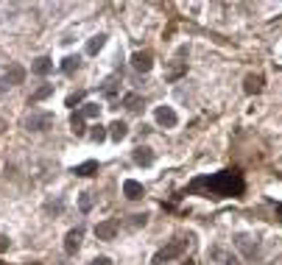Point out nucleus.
<instances>
[{
    "instance_id": "nucleus-1",
    "label": "nucleus",
    "mask_w": 282,
    "mask_h": 265,
    "mask_svg": "<svg viewBox=\"0 0 282 265\" xmlns=\"http://www.w3.org/2000/svg\"><path fill=\"white\" fill-rule=\"evenodd\" d=\"M190 196H201V199H240L246 193V179L237 167H229V170H221V173H210V176H199L193 179L187 190Z\"/></svg>"
},
{
    "instance_id": "nucleus-2",
    "label": "nucleus",
    "mask_w": 282,
    "mask_h": 265,
    "mask_svg": "<svg viewBox=\"0 0 282 265\" xmlns=\"http://www.w3.org/2000/svg\"><path fill=\"white\" fill-rule=\"evenodd\" d=\"M184 248H187V240H170L165 248H159L157 254H154V265H165L170 260H176V257L184 254Z\"/></svg>"
},
{
    "instance_id": "nucleus-3",
    "label": "nucleus",
    "mask_w": 282,
    "mask_h": 265,
    "mask_svg": "<svg viewBox=\"0 0 282 265\" xmlns=\"http://www.w3.org/2000/svg\"><path fill=\"white\" fill-rule=\"evenodd\" d=\"M48 126H53V115L50 112H31L25 117V129L28 132H45Z\"/></svg>"
},
{
    "instance_id": "nucleus-4",
    "label": "nucleus",
    "mask_w": 282,
    "mask_h": 265,
    "mask_svg": "<svg viewBox=\"0 0 282 265\" xmlns=\"http://www.w3.org/2000/svg\"><path fill=\"white\" fill-rule=\"evenodd\" d=\"M154 120H157L162 129H176L179 117H176L173 106H157V109H154Z\"/></svg>"
},
{
    "instance_id": "nucleus-5",
    "label": "nucleus",
    "mask_w": 282,
    "mask_h": 265,
    "mask_svg": "<svg viewBox=\"0 0 282 265\" xmlns=\"http://www.w3.org/2000/svg\"><path fill=\"white\" fill-rule=\"evenodd\" d=\"M132 67H134L137 73H148V70L154 67V56H151V50H137V53L132 56Z\"/></svg>"
},
{
    "instance_id": "nucleus-6",
    "label": "nucleus",
    "mask_w": 282,
    "mask_h": 265,
    "mask_svg": "<svg viewBox=\"0 0 282 265\" xmlns=\"http://www.w3.org/2000/svg\"><path fill=\"white\" fill-rule=\"evenodd\" d=\"M132 159H134L140 167H151V165H154V159H157V154H154L148 145H137L134 154H132Z\"/></svg>"
},
{
    "instance_id": "nucleus-7",
    "label": "nucleus",
    "mask_w": 282,
    "mask_h": 265,
    "mask_svg": "<svg viewBox=\"0 0 282 265\" xmlns=\"http://www.w3.org/2000/svg\"><path fill=\"white\" fill-rule=\"evenodd\" d=\"M31 73H34V76H50V73H53V59H50V56H36L34 62H31Z\"/></svg>"
},
{
    "instance_id": "nucleus-8",
    "label": "nucleus",
    "mask_w": 282,
    "mask_h": 265,
    "mask_svg": "<svg viewBox=\"0 0 282 265\" xmlns=\"http://www.w3.org/2000/svg\"><path fill=\"white\" fill-rule=\"evenodd\" d=\"M95 237H98V240H115V237H117V221L95 223Z\"/></svg>"
},
{
    "instance_id": "nucleus-9",
    "label": "nucleus",
    "mask_w": 282,
    "mask_h": 265,
    "mask_svg": "<svg viewBox=\"0 0 282 265\" xmlns=\"http://www.w3.org/2000/svg\"><path fill=\"white\" fill-rule=\"evenodd\" d=\"M123 196L132 201H140L143 196H146V187L140 184V182H134V179H126L123 182Z\"/></svg>"
},
{
    "instance_id": "nucleus-10",
    "label": "nucleus",
    "mask_w": 282,
    "mask_h": 265,
    "mask_svg": "<svg viewBox=\"0 0 282 265\" xmlns=\"http://www.w3.org/2000/svg\"><path fill=\"white\" fill-rule=\"evenodd\" d=\"M184 73H187V65H184V62H179V59H173V62L165 67V81H179Z\"/></svg>"
},
{
    "instance_id": "nucleus-11",
    "label": "nucleus",
    "mask_w": 282,
    "mask_h": 265,
    "mask_svg": "<svg viewBox=\"0 0 282 265\" xmlns=\"http://www.w3.org/2000/svg\"><path fill=\"white\" fill-rule=\"evenodd\" d=\"M79 248H81V229H70L65 234V251L67 254H76Z\"/></svg>"
},
{
    "instance_id": "nucleus-12",
    "label": "nucleus",
    "mask_w": 282,
    "mask_h": 265,
    "mask_svg": "<svg viewBox=\"0 0 282 265\" xmlns=\"http://www.w3.org/2000/svg\"><path fill=\"white\" fill-rule=\"evenodd\" d=\"M109 137H112L115 143H120V140H126V137H129V126H126L123 120H115V123H109Z\"/></svg>"
},
{
    "instance_id": "nucleus-13",
    "label": "nucleus",
    "mask_w": 282,
    "mask_h": 265,
    "mask_svg": "<svg viewBox=\"0 0 282 265\" xmlns=\"http://www.w3.org/2000/svg\"><path fill=\"white\" fill-rule=\"evenodd\" d=\"M70 173H76V176H92V173H98V162H95V159H87V162L76 165Z\"/></svg>"
},
{
    "instance_id": "nucleus-14",
    "label": "nucleus",
    "mask_w": 282,
    "mask_h": 265,
    "mask_svg": "<svg viewBox=\"0 0 282 265\" xmlns=\"http://www.w3.org/2000/svg\"><path fill=\"white\" fill-rule=\"evenodd\" d=\"M79 67H81L79 56H65V59H62V73H65V76H73Z\"/></svg>"
},
{
    "instance_id": "nucleus-15",
    "label": "nucleus",
    "mask_w": 282,
    "mask_h": 265,
    "mask_svg": "<svg viewBox=\"0 0 282 265\" xmlns=\"http://www.w3.org/2000/svg\"><path fill=\"white\" fill-rule=\"evenodd\" d=\"M103 42H106V33H95V36H90V39H87V53L95 56L103 48Z\"/></svg>"
},
{
    "instance_id": "nucleus-16",
    "label": "nucleus",
    "mask_w": 282,
    "mask_h": 265,
    "mask_svg": "<svg viewBox=\"0 0 282 265\" xmlns=\"http://www.w3.org/2000/svg\"><path fill=\"white\" fill-rule=\"evenodd\" d=\"M23 78H25V70L20 65H12V67H9V73H6L9 87H12V84H23Z\"/></svg>"
},
{
    "instance_id": "nucleus-17",
    "label": "nucleus",
    "mask_w": 282,
    "mask_h": 265,
    "mask_svg": "<svg viewBox=\"0 0 282 265\" xmlns=\"http://www.w3.org/2000/svg\"><path fill=\"white\" fill-rule=\"evenodd\" d=\"M70 129H73L76 137H81V134L87 132V129H84V115H81V112H73V115H70Z\"/></svg>"
},
{
    "instance_id": "nucleus-18",
    "label": "nucleus",
    "mask_w": 282,
    "mask_h": 265,
    "mask_svg": "<svg viewBox=\"0 0 282 265\" xmlns=\"http://www.w3.org/2000/svg\"><path fill=\"white\" fill-rule=\"evenodd\" d=\"M123 106L129 112H140V109H143V98H140L137 92H129V95L123 98Z\"/></svg>"
},
{
    "instance_id": "nucleus-19",
    "label": "nucleus",
    "mask_w": 282,
    "mask_h": 265,
    "mask_svg": "<svg viewBox=\"0 0 282 265\" xmlns=\"http://www.w3.org/2000/svg\"><path fill=\"white\" fill-rule=\"evenodd\" d=\"M50 95H53V84H45V87H39V89L34 92V95L28 98V103H39V100L50 98Z\"/></svg>"
},
{
    "instance_id": "nucleus-20",
    "label": "nucleus",
    "mask_w": 282,
    "mask_h": 265,
    "mask_svg": "<svg viewBox=\"0 0 282 265\" xmlns=\"http://www.w3.org/2000/svg\"><path fill=\"white\" fill-rule=\"evenodd\" d=\"M243 89H246L249 95L260 92V89H263V76H246V87Z\"/></svg>"
},
{
    "instance_id": "nucleus-21",
    "label": "nucleus",
    "mask_w": 282,
    "mask_h": 265,
    "mask_svg": "<svg viewBox=\"0 0 282 265\" xmlns=\"http://www.w3.org/2000/svg\"><path fill=\"white\" fill-rule=\"evenodd\" d=\"M235 246L240 248V251H246V254H254V248H257V243H254V246L249 243L246 234H237V237H235Z\"/></svg>"
},
{
    "instance_id": "nucleus-22",
    "label": "nucleus",
    "mask_w": 282,
    "mask_h": 265,
    "mask_svg": "<svg viewBox=\"0 0 282 265\" xmlns=\"http://www.w3.org/2000/svg\"><path fill=\"white\" fill-rule=\"evenodd\" d=\"M81 115H84V120H87V117H98V115H101V106H98V103H84V109H81Z\"/></svg>"
},
{
    "instance_id": "nucleus-23",
    "label": "nucleus",
    "mask_w": 282,
    "mask_h": 265,
    "mask_svg": "<svg viewBox=\"0 0 282 265\" xmlns=\"http://www.w3.org/2000/svg\"><path fill=\"white\" fill-rule=\"evenodd\" d=\"M101 92L106 95V98H115V95H117V81H115V78H109V81L101 87Z\"/></svg>"
},
{
    "instance_id": "nucleus-24",
    "label": "nucleus",
    "mask_w": 282,
    "mask_h": 265,
    "mask_svg": "<svg viewBox=\"0 0 282 265\" xmlns=\"http://www.w3.org/2000/svg\"><path fill=\"white\" fill-rule=\"evenodd\" d=\"M79 207H81V212H92V196H90V193H81Z\"/></svg>"
},
{
    "instance_id": "nucleus-25",
    "label": "nucleus",
    "mask_w": 282,
    "mask_h": 265,
    "mask_svg": "<svg viewBox=\"0 0 282 265\" xmlns=\"http://www.w3.org/2000/svg\"><path fill=\"white\" fill-rule=\"evenodd\" d=\"M106 137H109V132H106L103 126H92V140H95V143H103Z\"/></svg>"
},
{
    "instance_id": "nucleus-26",
    "label": "nucleus",
    "mask_w": 282,
    "mask_h": 265,
    "mask_svg": "<svg viewBox=\"0 0 282 265\" xmlns=\"http://www.w3.org/2000/svg\"><path fill=\"white\" fill-rule=\"evenodd\" d=\"M81 100H84V89L70 92V95H67V106H70V109H76V103H81Z\"/></svg>"
},
{
    "instance_id": "nucleus-27",
    "label": "nucleus",
    "mask_w": 282,
    "mask_h": 265,
    "mask_svg": "<svg viewBox=\"0 0 282 265\" xmlns=\"http://www.w3.org/2000/svg\"><path fill=\"white\" fill-rule=\"evenodd\" d=\"M45 210H48V212H53V215H59V212L65 210V204H62V199H56V201H48V204H45Z\"/></svg>"
},
{
    "instance_id": "nucleus-28",
    "label": "nucleus",
    "mask_w": 282,
    "mask_h": 265,
    "mask_svg": "<svg viewBox=\"0 0 282 265\" xmlns=\"http://www.w3.org/2000/svg\"><path fill=\"white\" fill-rule=\"evenodd\" d=\"M129 218H132V221H129V226H146V223H148V215H146V212H143V215H129Z\"/></svg>"
},
{
    "instance_id": "nucleus-29",
    "label": "nucleus",
    "mask_w": 282,
    "mask_h": 265,
    "mask_svg": "<svg viewBox=\"0 0 282 265\" xmlns=\"http://www.w3.org/2000/svg\"><path fill=\"white\" fill-rule=\"evenodd\" d=\"M90 265H112V260H109V257H95Z\"/></svg>"
},
{
    "instance_id": "nucleus-30",
    "label": "nucleus",
    "mask_w": 282,
    "mask_h": 265,
    "mask_svg": "<svg viewBox=\"0 0 282 265\" xmlns=\"http://www.w3.org/2000/svg\"><path fill=\"white\" fill-rule=\"evenodd\" d=\"M3 251H9V237H6V234H0V254H3Z\"/></svg>"
},
{
    "instance_id": "nucleus-31",
    "label": "nucleus",
    "mask_w": 282,
    "mask_h": 265,
    "mask_svg": "<svg viewBox=\"0 0 282 265\" xmlns=\"http://www.w3.org/2000/svg\"><path fill=\"white\" fill-rule=\"evenodd\" d=\"M6 89H9V81H6V78H0V98L6 95Z\"/></svg>"
},
{
    "instance_id": "nucleus-32",
    "label": "nucleus",
    "mask_w": 282,
    "mask_h": 265,
    "mask_svg": "<svg viewBox=\"0 0 282 265\" xmlns=\"http://www.w3.org/2000/svg\"><path fill=\"white\" fill-rule=\"evenodd\" d=\"M277 218L282 221V204H277Z\"/></svg>"
},
{
    "instance_id": "nucleus-33",
    "label": "nucleus",
    "mask_w": 282,
    "mask_h": 265,
    "mask_svg": "<svg viewBox=\"0 0 282 265\" xmlns=\"http://www.w3.org/2000/svg\"><path fill=\"white\" fill-rule=\"evenodd\" d=\"M226 265H237V260H235V257H229V260H226Z\"/></svg>"
},
{
    "instance_id": "nucleus-34",
    "label": "nucleus",
    "mask_w": 282,
    "mask_h": 265,
    "mask_svg": "<svg viewBox=\"0 0 282 265\" xmlns=\"http://www.w3.org/2000/svg\"><path fill=\"white\" fill-rule=\"evenodd\" d=\"M3 129H6V120H3V117H0V132H3Z\"/></svg>"
},
{
    "instance_id": "nucleus-35",
    "label": "nucleus",
    "mask_w": 282,
    "mask_h": 265,
    "mask_svg": "<svg viewBox=\"0 0 282 265\" xmlns=\"http://www.w3.org/2000/svg\"><path fill=\"white\" fill-rule=\"evenodd\" d=\"M25 265H39V263H25Z\"/></svg>"
},
{
    "instance_id": "nucleus-36",
    "label": "nucleus",
    "mask_w": 282,
    "mask_h": 265,
    "mask_svg": "<svg viewBox=\"0 0 282 265\" xmlns=\"http://www.w3.org/2000/svg\"><path fill=\"white\" fill-rule=\"evenodd\" d=\"M184 265H193V263H190V260H187V263H184Z\"/></svg>"
}]
</instances>
